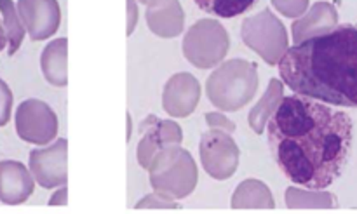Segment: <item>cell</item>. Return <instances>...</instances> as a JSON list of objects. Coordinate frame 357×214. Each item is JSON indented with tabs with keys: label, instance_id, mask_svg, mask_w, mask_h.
I'll use <instances>...</instances> for the list:
<instances>
[{
	"label": "cell",
	"instance_id": "1",
	"mask_svg": "<svg viewBox=\"0 0 357 214\" xmlns=\"http://www.w3.org/2000/svg\"><path fill=\"white\" fill-rule=\"evenodd\" d=\"M268 146L293 183L324 190L342 174L352 146V121L309 96L293 94L268 119Z\"/></svg>",
	"mask_w": 357,
	"mask_h": 214
},
{
	"label": "cell",
	"instance_id": "2",
	"mask_svg": "<svg viewBox=\"0 0 357 214\" xmlns=\"http://www.w3.org/2000/svg\"><path fill=\"white\" fill-rule=\"evenodd\" d=\"M279 65L296 94L337 107H357V28L335 24L288 47Z\"/></svg>",
	"mask_w": 357,
	"mask_h": 214
},
{
	"label": "cell",
	"instance_id": "3",
	"mask_svg": "<svg viewBox=\"0 0 357 214\" xmlns=\"http://www.w3.org/2000/svg\"><path fill=\"white\" fill-rule=\"evenodd\" d=\"M257 89V65L241 58L222 63L206 82L209 101L222 112H237L244 108L253 100Z\"/></svg>",
	"mask_w": 357,
	"mask_h": 214
},
{
	"label": "cell",
	"instance_id": "4",
	"mask_svg": "<svg viewBox=\"0 0 357 214\" xmlns=\"http://www.w3.org/2000/svg\"><path fill=\"white\" fill-rule=\"evenodd\" d=\"M149 176L153 192L173 201L188 197L199 180L195 160L180 145L160 148L150 162Z\"/></svg>",
	"mask_w": 357,
	"mask_h": 214
},
{
	"label": "cell",
	"instance_id": "5",
	"mask_svg": "<svg viewBox=\"0 0 357 214\" xmlns=\"http://www.w3.org/2000/svg\"><path fill=\"white\" fill-rule=\"evenodd\" d=\"M241 35L244 44L260 54L261 59L271 66L278 65L288 51V31L271 9H264L244 20Z\"/></svg>",
	"mask_w": 357,
	"mask_h": 214
},
{
	"label": "cell",
	"instance_id": "6",
	"mask_svg": "<svg viewBox=\"0 0 357 214\" xmlns=\"http://www.w3.org/2000/svg\"><path fill=\"white\" fill-rule=\"evenodd\" d=\"M230 47V38L223 24L216 20H199L183 38V54L197 68L218 66Z\"/></svg>",
	"mask_w": 357,
	"mask_h": 214
},
{
	"label": "cell",
	"instance_id": "7",
	"mask_svg": "<svg viewBox=\"0 0 357 214\" xmlns=\"http://www.w3.org/2000/svg\"><path fill=\"white\" fill-rule=\"evenodd\" d=\"M199 153L204 171L215 180H229L239 166V146L230 132L222 129H211L202 135Z\"/></svg>",
	"mask_w": 357,
	"mask_h": 214
},
{
	"label": "cell",
	"instance_id": "8",
	"mask_svg": "<svg viewBox=\"0 0 357 214\" xmlns=\"http://www.w3.org/2000/svg\"><path fill=\"white\" fill-rule=\"evenodd\" d=\"M16 132L23 142L31 145H49L58 136V115L40 100H26L17 107Z\"/></svg>",
	"mask_w": 357,
	"mask_h": 214
},
{
	"label": "cell",
	"instance_id": "9",
	"mask_svg": "<svg viewBox=\"0 0 357 214\" xmlns=\"http://www.w3.org/2000/svg\"><path fill=\"white\" fill-rule=\"evenodd\" d=\"M66 139L59 138L45 148L31 150L30 173L42 188L51 190L66 185Z\"/></svg>",
	"mask_w": 357,
	"mask_h": 214
},
{
	"label": "cell",
	"instance_id": "10",
	"mask_svg": "<svg viewBox=\"0 0 357 214\" xmlns=\"http://www.w3.org/2000/svg\"><path fill=\"white\" fill-rule=\"evenodd\" d=\"M17 14L31 40H45L58 31L61 9L58 0H17Z\"/></svg>",
	"mask_w": 357,
	"mask_h": 214
},
{
	"label": "cell",
	"instance_id": "11",
	"mask_svg": "<svg viewBox=\"0 0 357 214\" xmlns=\"http://www.w3.org/2000/svg\"><path fill=\"white\" fill-rule=\"evenodd\" d=\"M199 100H201V84L192 73H176L164 86L162 108L171 117H188L197 108Z\"/></svg>",
	"mask_w": 357,
	"mask_h": 214
},
{
	"label": "cell",
	"instance_id": "12",
	"mask_svg": "<svg viewBox=\"0 0 357 214\" xmlns=\"http://www.w3.org/2000/svg\"><path fill=\"white\" fill-rule=\"evenodd\" d=\"M35 190V180L30 169L17 160L0 162V202L17 206L26 202Z\"/></svg>",
	"mask_w": 357,
	"mask_h": 214
},
{
	"label": "cell",
	"instance_id": "13",
	"mask_svg": "<svg viewBox=\"0 0 357 214\" xmlns=\"http://www.w3.org/2000/svg\"><path fill=\"white\" fill-rule=\"evenodd\" d=\"M146 24L157 37L173 38L183 31L185 13L180 0H149Z\"/></svg>",
	"mask_w": 357,
	"mask_h": 214
},
{
	"label": "cell",
	"instance_id": "14",
	"mask_svg": "<svg viewBox=\"0 0 357 214\" xmlns=\"http://www.w3.org/2000/svg\"><path fill=\"white\" fill-rule=\"evenodd\" d=\"M335 24H338L337 9L328 2H317L310 7L309 13L302 14L300 20L293 23V40H295V44H298V42L312 37V35L330 30Z\"/></svg>",
	"mask_w": 357,
	"mask_h": 214
},
{
	"label": "cell",
	"instance_id": "15",
	"mask_svg": "<svg viewBox=\"0 0 357 214\" xmlns=\"http://www.w3.org/2000/svg\"><path fill=\"white\" fill-rule=\"evenodd\" d=\"M66 38L59 37L49 42L40 56V68L45 80L54 87H65L68 84L66 75Z\"/></svg>",
	"mask_w": 357,
	"mask_h": 214
},
{
	"label": "cell",
	"instance_id": "16",
	"mask_svg": "<svg viewBox=\"0 0 357 214\" xmlns=\"http://www.w3.org/2000/svg\"><path fill=\"white\" fill-rule=\"evenodd\" d=\"M234 209H274L272 192L264 181L246 180L236 188L232 195Z\"/></svg>",
	"mask_w": 357,
	"mask_h": 214
},
{
	"label": "cell",
	"instance_id": "17",
	"mask_svg": "<svg viewBox=\"0 0 357 214\" xmlns=\"http://www.w3.org/2000/svg\"><path fill=\"white\" fill-rule=\"evenodd\" d=\"M282 98H284V86H282V82L279 79H271L261 100L250 112V125L257 135H261L265 131L268 119L278 110Z\"/></svg>",
	"mask_w": 357,
	"mask_h": 214
},
{
	"label": "cell",
	"instance_id": "18",
	"mask_svg": "<svg viewBox=\"0 0 357 214\" xmlns=\"http://www.w3.org/2000/svg\"><path fill=\"white\" fill-rule=\"evenodd\" d=\"M0 13H2V26L7 37V54L14 56L21 47L24 38V26L17 14L16 3L13 0H0Z\"/></svg>",
	"mask_w": 357,
	"mask_h": 214
},
{
	"label": "cell",
	"instance_id": "19",
	"mask_svg": "<svg viewBox=\"0 0 357 214\" xmlns=\"http://www.w3.org/2000/svg\"><path fill=\"white\" fill-rule=\"evenodd\" d=\"M286 206L291 209L298 208H337V199L328 192L317 190H300V188L289 187L286 190Z\"/></svg>",
	"mask_w": 357,
	"mask_h": 214
},
{
	"label": "cell",
	"instance_id": "20",
	"mask_svg": "<svg viewBox=\"0 0 357 214\" xmlns=\"http://www.w3.org/2000/svg\"><path fill=\"white\" fill-rule=\"evenodd\" d=\"M155 115H149V117L139 124V132L143 135V138L139 139L138 145V162L139 166L145 167V169H149L153 155H155L160 148H164L162 143H160L159 139V135H157L155 131Z\"/></svg>",
	"mask_w": 357,
	"mask_h": 214
},
{
	"label": "cell",
	"instance_id": "21",
	"mask_svg": "<svg viewBox=\"0 0 357 214\" xmlns=\"http://www.w3.org/2000/svg\"><path fill=\"white\" fill-rule=\"evenodd\" d=\"M199 9L218 17H236L253 9L260 0H194Z\"/></svg>",
	"mask_w": 357,
	"mask_h": 214
},
{
	"label": "cell",
	"instance_id": "22",
	"mask_svg": "<svg viewBox=\"0 0 357 214\" xmlns=\"http://www.w3.org/2000/svg\"><path fill=\"white\" fill-rule=\"evenodd\" d=\"M155 131L159 135L162 146L181 145V142H183V131L174 121H160V119H157Z\"/></svg>",
	"mask_w": 357,
	"mask_h": 214
},
{
	"label": "cell",
	"instance_id": "23",
	"mask_svg": "<svg viewBox=\"0 0 357 214\" xmlns=\"http://www.w3.org/2000/svg\"><path fill=\"white\" fill-rule=\"evenodd\" d=\"M272 3L286 17H300L309 7V0H272Z\"/></svg>",
	"mask_w": 357,
	"mask_h": 214
},
{
	"label": "cell",
	"instance_id": "24",
	"mask_svg": "<svg viewBox=\"0 0 357 214\" xmlns=\"http://www.w3.org/2000/svg\"><path fill=\"white\" fill-rule=\"evenodd\" d=\"M136 209H176L180 206L176 202H173V199H167L164 195L153 192L152 195H146L143 197L138 204L135 206Z\"/></svg>",
	"mask_w": 357,
	"mask_h": 214
},
{
	"label": "cell",
	"instance_id": "25",
	"mask_svg": "<svg viewBox=\"0 0 357 214\" xmlns=\"http://www.w3.org/2000/svg\"><path fill=\"white\" fill-rule=\"evenodd\" d=\"M13 91L9 89L6 82L0 79V128L10 121V112H13Z\"/></svg>",
	"mask_w": 357,
	"mask_h": 214
},
{
	"label": "cell",
	"instance_id": "26",
	"mask_svg": "<svg viewBox=\"0 0 357 214\" xmlns=\"http://www.w3.org/2000/svg\"><path fill=\"white\" fill-rule=\"evenodd\" d=\"M204 119L211 129H222V131L230 132V135L236 131V124H234L229 117L220 114V112H209V114L204 115Z\"/></svg>",
	"mask_w": 357,
	"mask_h": 214
},
{
	"label": "cell",
	"instance_id": "27",
	"mask_svg": "<svg viewBox=\"0 0 357 214\" xmlns=\"http://www.w3.org/2000/svg\"><path fill=\"white\" fill-rule=\"evenodd\" d=\"M136 24H138V6L136 0H128V37L132 35Z\"/></svg>",
	"mask_w": 357,
	"mask_h": 214
},
{
	"label": "cell",
	"instance_id": "28",
	"mask_svg": "<svg viewBox=\"0 0 357 214\" xmlns=\"http://www.w3.org/2000/svg\"><path fill=\"white\" fill-rule=\"evenodd\" d=\"M49 206H66V187H59V190H56L52 194V197L49 199Z\"/></svg>",
	"mask_w": 357,
	"mask_h": 214
},
{
	"label": "cell",
	"instance_id": "29",
	"mask_svg": "<svg viewBox=\"0 0 357 214\" xmlns=\"http://www.w3.org/2000/svg\"><path fill=\"white\" fill-rule=\"evenodd\" d=\"M7 45V37H6V30L2 26V21H0V51H3V47Z\"/></svg>",
	"mask_w": 357,
	"mask_h": 214
},
{
	"label": "cell",
	"instance_id": "30",
	"mask_svg": "<svg viewBox=\"0 0 357 214\" xmlns=\"http://www.w3.org/2000/svg\"><path fill=\"white\" fill-rule=\"evenodd\" d=\"M131 135H132V119L131 115L128 114V142L131 139Z\"/></svg>",
	"mask_w": 357,
	"mask_h": 214
},
{
	"label": "cell",
	"instance_id": "31",
	"mask_svg": "<svg viewBox=\"0 0 357 214\" xmlns=\"http://www.w3.org/2000/svg\"><path fill=\"white\" fill-rule=\"evenodd\" d=\"M139 2H143V3H149V0H139Z\"/></svg>",
	"mask_w": 357,
	"mask_h": 214
},
{
	"label": "cell",
	"instance_id": "32",
	"mask_svg": "<svg viewBox=\"0 0 357 214\" xmlns=\"http://www.w3.org/2000/svg\"><path fill=\"white\" fill-rule=\"evenodd\" d=\"M356 28H357V26H356Z\"/></svg>",
	"mask_w": 357,
	"mask_h": 214
}]
</instances>
